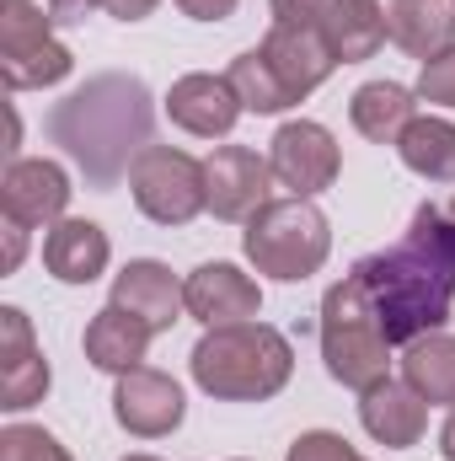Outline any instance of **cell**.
I'll return each mask as SVG.
<instances>
[{
    "label": "cell",
    "mask_w": 455,
    "mask_h": 461,
    "mask_svg": "<svg viewBox=\"0 0 455 461\" xmlns=\"http://www.w3.org/2000/svg\"><path fill=\"white\" fill-rule=\"evenodd\" d=\"M129 194H134L139 215L156 221V226H188L199 210H210L204 161H193L177 145H150L129 172Z\"/></svg>",
    "instance_id": "52a82bcc"
},
{
    "label": "cell",
    "mask_w": 455,
    "mask_h": 461,
    "mask_svg": "<svg viewBox=\"0 0 455 461\" xmlns=\"http://www.w3.org/2000/svg\"><path fill=\"white\" fill-rule=\"evenodd\" d=\"M226 76H230V86H236V97H241V108H246V113H284V108H295V103H290V92L279 86V76L268 70V59H263L257 49L236 54Z\"/></svg>",
    "instance_id": "d4e9b609"
},
{
    "label": "cell",
    "mask_w": 455,
    "mask_h": 461,
    "mask_svg": "<svg viewBox=\"0 0 455 461\" xmlns=\"http://www.w3.org/2000/svg\"><path fill=\"white\" fill-rule=\"evenodd\" d=\"M364 402H359V424H364V435L370 440H380V446H391V451H407V446H418L424 440V424H429V408H424V397L407 386V381H380V386H370V392H359Z\"/></svg>",
    "instance_id": "ac0fdd59"
},
{
    "label": "cell",
    "mask_w": 455,
    "mask_h": 461,
    "mask_svg": "<svg viewBox=\"0 0 455 461\" xmlns=\"http://www.w3.org/2000/svg\"><path fill=\"white\" fill-rule=\"evenodd\" d=\"M273 22L317 27L338 65H359L386 43V5L380 0H273Z\"/></svg>",
    "instance_id": "ba28073f"
},
{
    "label": "cell",
    "mask_w": 455,
    "mask_h": 461,
    "mask_svg": "<svg viewBox=\"0 0 455 461\" xmlns=\"http://www.w3.org/2000/svg\"><path fill=\"white\" fill-rule=\"evenodd\" d=\"M322 359H327V375L353 392H370L391 375V344L375 322V306L359 274L338 279L322 295Z\"/></svg>",
    "instance_id": "277c9868"
},
{
    "label": "cell",
    "mask_w": 455,
    "mask_h": 461,
    "mask_svg": "<svg viewBox=\"0 0 455 461\" xmlns=\"http://www.w3.org/2000/svg\"><path fill=\"white\" fill-rule=\"evenodd\" d=\"M440 456L455 461V408H451V419H445V429H440Z\"/></svg>",
    "instance_id": "d6a6232c"
},
{
    "label": "cell",
    "mask_w": 455,
    "mask_h": 461,
    "mask_svg": "<svg viewBox=\"0 0 455 461\" xmlns=\"http://www.w3.org/2000/svg\"><path fill=\"white\" fill-rule=\"evenodd\" d=\"M413 97H418V92H407V86H397V81H370V86L353 92L348 118H353V129H359L364 140H375V145H397L402 129L418 118L413 113Z\"/></svg>",
    "instance_id": "7402d4cb"
},
{
    "label": "cell",
    "mask_w": 455,
    "mask_h": 461,
    "mask_svg": "<svg viewBox=\"0 0 455 461\" xmlns=\"http://www.w3.org/2000/svg\"><path fill=\"white\" fill-rule=\"evenodd\" d=\"M257 54L268 59V70L279 76V86L290 92V103H306L338 70V59H333L327 38L317 27H284V22H273L268 38L257 43Z\"/></svg>",
    "instance_id": "7c38bea8"
},
{
    "label": "cell",
    "mask_w": 455,
    "mask_h": 461,
    "mask_svg": "<svg viewBox=\"0 0 455 461\" xmlns=\"http://www.w3.org/2000/svg\"><path fill=\"white\" fill-rule=\"evenodd\" d=\"M241 247H246V258L257 263V274L284 279V285H300V279H311V274L327 263L333 230H327V215H322L311 199H268V204L246 221Z\"/></svg>",
    "instance_id": "5b68a950"
},
{
    "label": "cell",
    "mask_w": 455,
    "mask_h": 461,
    "mask_svg": "<svg viewBox=\"0 0 455 461\" xmlns=\"http://www.w3.org/2000/svg\"><path fill=\"white\" fill-rule=\"evenodd\" d=\"M407 172L429 177V183H455V123L451 118H413L397 140Z\"/></svg>",
    "instance_id": "cb8c5ba5"
},
{
    "label": "cell",
    "mask_w": 455,
    "mask_h": 461,
    "mask_svg": "<svg viewBox=\"0 0 455 461\" xmlns=\"http://www.w3.org/2000/svg\"><path fill=\"white\" fill-rule=\"evenodd\" d=\"M290 461H364V456L333 429H311V435H300L290 446Z\"/></svg>",
    "instance_id": "83f0119b"
},
{
    "label": "cell",
    "mask_w": 455,
    "mask_h": 461,
    "mask_svg": "<svg viewBox=\"0 0 455 461\" xmlns=\"http://www.w3.org/2000/svg\"><path fill=\"white\" fill-rule=\"evenodd\" d=\"M49 392V359L32 344V322L22 306H0V408L22 413L43 402Z\"/></svg>",
    "instance_id": "5bb4252c"
},
{
    "label": "cell",
    "mask_w": 455,
    "mask_h": 461,
    "mask_svg": "<svg viewBox=\"0 0 455 461\" xmlns=\"http://www.w3.org/2000/svg\"><path fill=\"white\" fill-rule=\"evenodd\" d=\"M451 221H455V204H451Z\"/></svg>",
    "instance_id": "e575fe53"
},
{
    "label": "cell",
    "mask_w": 455,
    "mask_h": 461,
    "mask_svg": "<svg viewBox=\"0 0 455 461\" xmlns=\"http://www.w3.org/2000/svg\"><path fill=\"white\" fill-rule=\"evenodd\" d=\"M188 365L193 381L220 402H268L290 386L295 348L268 322H230V328H210L193 344Z\"/></svg>",
    "instance_id": "3957f363"
},
{
    "label": "cell",
    "mask_w": 455,
    "mask_h": 461,
    "mask_svg": "<svg viewBox=\"0 0 455 461\" xmlns=\"http://www.w3.org/2000/svg\"><path fill=\"white\" fill-rule=\"evenodd\" d=\"M22 252H27V230L11 226L5 221V274H16V263H22Z\"/></svg>",
    "instance_id": "1f68e13d"
},
{
    "label": "cell",
    "mask_w": 455,
    "mask_h": 461,
    "mask_svg": "<svg viewBox=\"0 0 455 461\" xmlns=\"http://www.w3.org/2000/svg\"><path fill=\"white\" fill-rule=\"evenodd\" d=\"M166 113H172L177 129H188V134H199V140H215V134H230L236 118L246 113V108H241L230 76H204V70H199V76L172 81Z\"/></svg>",
    "instance_id": "2e32d148"
},
{
    "label": "cell",
    "mask_w": 455,
    "mask_h": 461,
    "mask_svg": "<svg viewBox=\"0 0 455 461\" xmlns=\"http://www.w3.org/2000/svg\"><path fill=\"white\" fill-rule=\"evenodd\" d=\"M402 381L424 402H451L455 408V339L451 333H424L402 354Z\"/></svg>",
    "instance_id": "603a6c76"
},
{
    "label": "cell",
    "mask_w": 455,
    "mask_h": 461,
    "mask_svg": "<svg viewBox=\"0 0 455 461\" xmlns=\"http://www.w3.org/2000/svg\"><path fill=\"white\" fill-rule=\"evenodd\" d=\"M108 258H113L108 230L92 226V221H59L43 236V268L59 285H92L108 268Z\"/></svg>",
    "instance_id": "ffe728a7"
},
{
    "label": "cell",
    "mask_w": 455,
    "mask_h": 461,
    "mask_svg": "<svg viewBox=\"0 0 455 461\" xmlns=\"http://www.w3.org/2000/svg\"><path fill=\"white\" fill-rule=\"evenodd\" d=\"M183 386L172 381V375H161V370H129V375H118L113 386V419L129 429V435H139V440H161V435H172L177 424H183Z\"/></svg>",
    "instance_id": "4fadbf2b"
},
{
    "label": "cell",
    "mask_w": 455,
    "mask_h": 461,
    "mask_svg": "<svg viewBox=\"0 0 455 461\" xmlns=\"http://www.w3.org/2000/svg\"><path fill=\"white\" fill-rule=\"evenodd\" d=\"M97 5H108V0H43V11H49L59 27H76V22H86Z\"/></svg>",
    "instance_id": "f1b7e54d"
},
{
    "label": "cell",
    "mask_w": 455,
    "mask_h": 461,
    "mask_svg": "<svg viewBox=\"0 0 455 461\" xmlns=\"http://www.w3.org/2000/svg\"><path fill=\"white\" fill-rule=\"evenodd\" d=\"M156 5H161V0H108V11H113L118 22H145Z\"/></svg>",
    "instance_id": "4dcf8cb0"
},
{
    "label": "cell",
    "mask_w": 455,
    "mask_h": 461,
    "mask_svg": "<svg viewBox=\"0 0 455 461\" xmlns=\"http://www.w3.org/2000/svg\"><path fill=\"white\" fill-rule=\"evenodd\" d=\"M183 5V16H193V22H226L230 11H236V0H177Z\"/></svg>",
    "instance_id": "f546056e"
},
{
    "label": "cell",
    "mask_w": 455,
    "mask_h": 461,
    "mask_svg": "<svg viewBox=\"0 0 455 461\" xmlns=\"http://www.w3.org/2000/svg\"><path fill=\"white\" fill-rule=\"evenodd\" d=\"M386 38L429 65L455 49V0H386Z\"/></svg>",
    "instance_id": "d6986e66"
},
{
    "label": "cell",
    "mask_w": 455,
    "mask_h": 461,
    "mask_svg": "<svg viewBox=\"0 0 455 461\" xmlns=\"http://www.w3.org/2000/svg\"><path fill=\"white\" fill-rule=\"evenodd\" d=\"M113 306H123L129 317H139L150 333H166V328L183 317L188 295H183V285L172 279L166 263H156V258H134V263L113 279Z\"/></svg>",
    "instance_id": "e0dca14e"
},
{
    "label": "cell",
    "mask_w": 455,
    "mask_h": 461,
    "mask_svg": "<svg viewBox=\"0 0 455 461\" xmlns=\"http://www.w3.org/2000/svg\"><path fill=\"white\" fill-rule=\"evenodd\" d=\"M268 177H273V167L252 145H220L204 161V199H210L215 221H252L268 204Z\"/></svg>",
    "instance_id": "30bf717a"
},
{
    "label": "cell",
    "mask_w": 455,
    "mask_h": 461,
    "mask_svg": "<svg viewBox=\"0 0 455 461\" xmlns=\"http://www.w3.org/2000/svg\"><path fill=\"white\" fill-rule=\"evenodd\" d=\"M65 204H70V177H65L59 161H11L5 167V177H0V210H5L11 226L49 230V226H59Z\"/></svg>",
    "instance_id": "8fae6325"
},
{
    "label": "cell",
    "mask_w": 455,
    "mask_h": 461,
    "mask_svg": "<svg viewBox=\"0 0 455 461\" xmlns=\"http://www.w3.org/2000/svg\"><path fill=\"white\" fill-rule=\"evenodd\" d=\"M150 123H156V108L145 81L113 70V76H92L81 92L54 103L49 140L86 172L92 188H113L150 150Z\"/></svg>",
    "instance_id": "7a4b0ae2"
},
{
    "label": "cell",
    "mask_w": 455,
    "mask_h": 461,
    "mask_svg": "<svg viewBox=\"0 0 455 461\" xmlns=\"http://www.w3.org/2000/svg\"><path fill=\"white\" fill-rule=\"evenodd\" d=\"M268 167H273V177L295 199H311V194H322V188L338 183V140L322 123L295 118V123H284L268 140Z\"/></svg>",
    "instance_id": "9c48e42d"
},
{
    "label": "cell",
    "mask_w": 455,
    "mask_h": 461,
    "mask_svg": "<svg viewBox=\"0 0 455 461\" xmlns=\"http://www.w3.org/2000/svg\"><path fill=\"white\" fill-rule=\"evenodd\" d=\"M418 103H429V108H455V49L434 54V59L424 65V76H418Z\"/></svg>",
    "instance_id": "4316f807"
},
{
    "label": "cell",
    "mask_w": 455,
    "mask_h": 461,
    "mask_svg": "<svg viewBox=\"0 0 455 461\" xmlns=\"http://www.w3.org/2000/svg\"><path fill=\"white\" fill-rule=\"evenodd\" d=\"M54 16H43L32 0H5L0 16V76L5 92H32V86H54L76 70V54L49 32Z\"/></svg>",
    "instance_id": "8992f818"
},
{
    "label": "cell",
    "mask_w": 455,
    "mask_h": 461,
    "mask_svg": "<svg viewBox=\"0 0 455 461\" xmlns=\"http://www.w3.org/2000/svg\"><path fill=\"white\" fill-rule=\"evenodd\" d=\"M150 328L139 322V317H129L123 306H103L92 322H86V359L97 365V370H113V375H129V370H139L145 365V348H150Z\"/></svg>",
    "instance_id": "44dd1931"
},
{
    "label": "cell",
    "mask_w": 455,
    "mask_h": 461,
    "mask_svg": "<svg viewBox=\"0 0 455 461\" xmlns=\"http://www.w3.org/2000/svg\"><path fill=\"white\" fill-rule=\"evenodd\" d=\"M0 461H70V451L38 424H5L0 429Z\"/></svg>",
    "instance_id": "484cf974"
},
{
    "label": "cell",
    "mask_w": 455,
    "mask_h": 461,
    "mask_svg": "<svg viewBox=\"0 0 455 461\" xmlns=\"http://www.w3.org/2000/svg\"><path fill=\"white\" fill-rule=\"evenodd\" d=\"M123 461H156V456H145V451H139V456H123Z\"/></svg>",
    "instance_id": "836d02e7"
},
{
    "label": "cell",
    "mask_w": 455,
    "mask_h": 461,
    "mask_svg": "<svg viewBox=\"0 0 455 461\" xmlns=\"http://www.w3.org/2000/svg\"><path fill=\"white\" fill-rule=\"evenodd\" d=\"M183 295H188V317H199L204 328L257 322V312H263V290L236 263H204V268H193L188 285H183Z\"/></svg>",
    "instance_id": "9a60e30c"
},
{
    "label": "cell",
    "mask_w": 455,
    "mask_h": 461,
    "mask_svg": "<svg viewBox=\"0 0 455 461\" xmlns=\"http://www.w3.org/2000/svg\"><path fill=\"white\" fill-rule=\"evenodd\" d=\"M386 344H413L440 333L455 301V221L434 204L413 210V226L397 247L370 252L353 263Z\"/></svg>",
    "instance_id": "6da1fadb"
}]
</instances>
